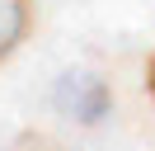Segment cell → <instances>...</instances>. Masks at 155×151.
Wrapping results in <instances>:
<instances>
[{
    "label": "cell",
    "mask_w": 155,
    "mask_h": 151,
    "mask_svg": "<svg viewBox=\"0 0 155 151\" xmlns=\"http://www.w3.org/2000/svg\"><path fill=\"white\" fill-rule=\"evenodd\" d=\"M61 104L75 113L80 123H99L108 109H113V94L99 76H66L61 80Z\"/></svg>",
    "instance_id": "1"
},
{
    "label": "cell",
    "mask_w": 155,
    "mask_h": 151,
    "mask_svg": "<svg viewBox=\"0 0 155 151\" xmlns=\"http://www.w3.org/2000/svg\"><path fill=\"white\" fill-rule=\"evenodd\" d=\"M33 19H38V5L33 0H0V66L28 43Z\"/></svg>",
    "instance_id": "2"
},
{
    "label": "cell",
    "mask_w": 155,
    "mask_h": 151,
    "mask_svg": "<svg viewBox=\"0 0 155 151\" xmlns=\"http://www.w3.org/2000/svg\"><path fill=\"white\" fill-rule=\"evenodd\" d=\"M10 151H61V146H57L52 137H42V132H24V137L14 142Z\"/></svg>",
    "instance_id": "3"
},
{
    "label": "cell",
    "mask_w": 155,
    "mask_h": 151,
    "mask_svg": "<svg viewBox=\"0 0 155 151\" xmlns=\"http://www.w3.org/2000/svg\"><path fill=\"white\" fill-rule=\"evenodd\" d=\"M146 90H150V104H155V52H150V61H146Z\"/></svg>",
    "instance_id": "4"
}]
</instances>
